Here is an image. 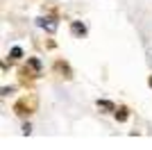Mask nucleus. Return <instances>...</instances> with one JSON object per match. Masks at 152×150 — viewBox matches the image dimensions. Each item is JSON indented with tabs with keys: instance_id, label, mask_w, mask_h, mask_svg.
I'll use <instances>...</instances> for the list:
<instances>
[{
	"instance_id": "3",
	"label": "nucleus",
	"mask_w": 152,
	"mask_h": 150,
	"mask_svg": "<svg viewBox=\"0 0 152 150\" xmlns=\"http://www.w3.org/2000/svg\"><path fill=\"white\" fill-rule=\"evenodd\" d=\"M98 107H100V109H107V112H114V105H111L109 100H98Z\"/></svg>"
},
{
	"instance_id": "2",
	"label": "nucleus",
	"mask_w": 152,
	"mask_h": 150,
	"mask_svg": "<svg viewBox=\"0 0 152 150\" xmlns=\"http://www.w3.org/2000/svg\"><path fill=\"white\" fill-rule=\"evenodd\" d=\"M70 32H73L75 37H84V34H86V27H84L80 21H75V23H70Z\"/></svg>"
},
{
	"instance_id": "1",
	"label": "nucleus",
	"mask_w": 152,
	"mask_h": 150,
	"mask_svg": "<svg viewBox=\"0 0 152 150\" xmlns=\"http://www.w3.org/2000/svg\"><path fill=\"white\" fill-rule=\"evenodd\" d=\"M37 25H39V27H43V30H48V32L57 30V21H55V18H45V16H39Z\"/></svg>"
},
{
	"instance_id": "7",
	"label": "nucleus",
	"mask_w": 152,
	"mask_h": 150,
	"mask_svg": "<svg viewBox=\"0 0 152 150\" xmlns=\"http://www.w3.org/2000/svg\"><path fill=\"white\" fill-rule=\"evenodd\" d=\"M150 87H152V77H150Z\"/></svg>"
},
{
	"instance_id": "4",
	"label": "nucleus",
	"mask_w": 152,
	"mask_h": 150,
	"mask_svg": "<svg viewBox=\"0 0 152 150\" xmlns=\"http://www.w3.org/2000/svg\"><path fill=\"white\" fill-rule=\"evenodd\" d=\"M116 118H118V121H127V109H125V107H121V109L116 112Z\"/></svg>"
},
{
	"instance_id": "5",
	"label": "nucleus",
	"mask_w": 152,
	"mask_h": 150,
	"mask_svg": "<svg viewBox=\"0 0 152 150\" xmlns=\"http://www.w3.org/2000/svg\"><path fill=\"white\" fill-rule=\"evenodd\" d=\"M9 55H12V59H18V57L23 55V50H20L18 46H16V48H12V52H9Z\"/></svg>"
},
{
	"instance_id": "6",
	"label": "nucleus",
	"mask_w": 152,
	"mask_h": 150,
	"mask_svg": "<svg viewBox=\"0 0 152 150\" xmlns=\"http://www.w3.org/2000/svg\"><path fill=\"white\" fill-rule=\"evenodd\" d=\"M30 66H32L34 71H37V73L41 71V62H39V59H30Z\"/></svg>"
}]
</instances>
